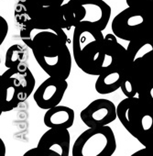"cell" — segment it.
Segmentation results:
<instances>
[{
  "instance_id": "16",
  "label": "cell",
  "mask_w": 153,
  "mask_h": 156,
  "mask_svg": "<svg viewBox=\"0 0 153 156\" xmlns=\"http://www.w3.org/2000/svg\"><path fill=\"white\" fill-rule=\"evenodd\" d=\"M127 50L131 62L151 56L153 54V35L128 41Z\"/></svg>"
},
{
  "instance_id": "15",
  "label": "cell",
  "mask_w": 153,
  "mask_h": 156,
  "mask_svg": "<svg viewBox=\"0 0 153 156\" xmlns=\"http://www.w3.org/2000/svg\"><path fill=\"white\" fill-rule=\"evenodd\" d=\"M141 70V77L137 90V97L153 108V75L148 73L146 63L142 59H137Z\"/></svg>"
},
{
  "instance_id": "9",
  "label": "cell",
  "mask_w": 153,
  "mask_h": 156,
  "mask_svg": "<svg viewBox=\"0 0 153 156\" xmlns=\"http://www.w3.org/2000/svg\"><path fill=\"white\" fill-rule=\"evenodd\" d=\"M80 118L88 128L107 126L117 119V106L109 99L98 98L81 111Z\"/></svg>"
},
{
  "instance_id": "11",
  "label": "cell",
  "mask_w": 153,
  "mask_h": 156,
  "mask_svg": "<svg viewBox=\"0 0 153 156\" xmlns=\"http://www.w3.org/2000/svg\"><path fill=\"white\" fill-rule=\"evenodd\" d=\"M129 61L130 59L126 63L116 66L99 74L95 84L96 91L100 95H107L118 90L121 87L123 77Z\"/></svg>"
},
{
  "instance_id": "1",
  "label": "cell",
  "mask_w": 153,
  "mask_h": 156,
  "mask_svg": "<svg viewBox=\"0 0 153 156\" xmlns=\"http://www.w3.org/2000/svg\"><path fill=\"white\" fill-rule=\"evenodd\" d=\"M71 43L74 62L90 75L98 76L129 60L127 50L114 33L104 36L102 30L88 25L74 27Z\"/></svg>"
},
{
  "instance_id": "4",
  "label": "cell",
  "mask_w": 153,
  "mask_h": 156,
  "mask_svg": "<svg viewBox=\"0 0 153 156\" xmlns=\"http://www.w3.org/2000/svg\"><path fill=\"white\" fill-rule=\"evenodd\" d=\"M117 119L144 147L153 150V108L138 97L126 98L117 105Z\"/></svg>"
},
{
  "instance_id": "3",
  "label": "cell",
  "mask_w": 153,
  "mask_h": 156,
  "mask_svg": "<svg viewBox=\"0 0 153 156\" xmlns=\"http://www.w3.org/2000/svg\"><path fill=\"white\" fill-rule=\"evenodd\" d=\"M15 20L20 26V30H53L62 37L69 39L65 30L72 27L63 5L41 7L24 0H18L15 8Z\"/></svg>"
},
{
  "instance_id": "22",
  "label": "cell",
  "mask_w": 153,
  "mask_h": 156,
  "mask_svg": "<svg viewBox=\"0 0 153 156\" xmlns=\"http://www.w3.org/2000/svg\"><path fill=\"white\" fill-rule=\"evenodd\" d=\"M143 61L146 63V66L148 68V73L153 75V54L151 56L148 57V58H144Z\"/></svg>"
},
{
  "instance_id": "6",
  "label": "cell",
  "mask_w": 153,
  "mask_h": 156,
  "mask_svg": "<svg viewBox=\"0 0 153 156\" xmlns=\"http://www.w3.org/2000/svg\"><path fill=\"white\" fill-rule=\"evenodd\" d=\"M113 33L123 41H131L153 35V15L142 9L127 7L112 20Z\"/></svg>"
},
{
  "instance_id": "18",
  "label": "cell",
  "mask_w": 153,
  "mask_h": 156,
  "mask_svg": "<svg viewBox=\"0 0 153 156\" xmlns=\"http://www.w3.org/2000/svg\"><path fill=\"white\" fill-rule=\"evenodd\" d=\"M128 7L142 9L153 15V0H126Z\"/></svg>"
},
{
  "instance_id": "14",
  "label": "cell",
  "mask_w": 153,
  "mask_h": 156,
  "mask_svg": "<svg viewBox=\"0 0 153 156\" xmlns=\"http://www.w3.org/2000/svg\"><path fill=\"white\" fill-rule=\"evenodd\" d=\"M11 70L19 85L20 98H21V102L23 103L33 93L36 85L35 77L32 72L30 71V69L24 63L19 65L18 67L11 68Z\"/></svg>"
},
{
  "instance_id": "8",
  "label": "cell",
  "mask_w": 153,
  "mask_h": 156,
  "mask_svg": "<svg viewBox=\"0 0 153 156\" xmlns=\"http://www.w3.org/2000/svg\"><path fill=\"white\" fill-rule=\"evenodd\" d=\"M71 136L68 129L49 128L40 139L36 148L24 156H69Z\"/></svg>"
},
{
  "instance_id": "7",
  "label": "cell",
  "mask_w": 153,
  "mask_h": 156,
  "mask_svg": "<svg viewBox=\"0 0 153 156\" xmlns=\"http://www.w3.org/2000/svg\"><path fill=\"white\" fill-rule=\"evenodd\" d=\"M116 150V140L113 129L107 125L88 128L75 140L72 156H112Z\"/></svg>"
},
{
  "instance_id": "5",
  "label": "cell",
  "mask_w": 153,
  "mask_h": 156,
  "mask_svg": "<svg viewBox=\"0 0 153 156\" xmlns=\"http://www.w3.org/2000/svg\"><path fill=\"white\" fill-rule=\"evenodd\" d=\"M64 7L72 28L88 25L103 31L112 13L110 6L104 0H69Z\"/></svg>"
},
{
  "instance_id": "12",
  "label": "cell",
  "mask_w": 153,
  "mask_h": 156,
  "mask_svg": "<svg viewBox=\"0 0 153 156\" xmlns=\"http://www.w3.org/2000/svg\"><path fill=\"white\" fill-rule=\"evenodd\" d=\"M1 83L3 88L2 112H9L22 103L19 85L12 73L11 68H8V70L1 74Z\"/></svg>"
},
{
  "instance_id": "23",
  "label": "cell",
  "mask_w": 153,
  "mask_h": 156,
  "mask_svg": "<svg viewBox=\"0 0 153 156\" xmlns=\"http://www.w3.org/2000/svg\"><path fill=\"white\" fill-rule=\"evenodd\" d=\"M0 140H1V143H2V155L5 156V155H6V146H5L4 141H3L1 139H0Z\"/></svg>"
},
{
  "instance_id": "19",
  "label": "cell",
  "mask_w": 153,
  "mask_h": 156,
  "mask_svg": "<svg viewBox=\"0 0 153 156\" xmlns=\"http://www.w3.org/2000/svg\"><path fill=\"white\" fill-rule=\"evenodd\" d=\"M34 5L41 7H50V6H61L63 5L64 0H24Z\"/></svg>"
},
{
  "instance_id": "20",
  "label": "cell",
  "mask_w": 153,
  "mask_h": 156,
  "mask_svg": "<svg viewBox=\"0 0 153 156\" xmlns=\"http://www.w3.org/2000/svg\"><path fill=\"white\" fill-rule=\"evenodd\" d=\"M9 32V24L6 20V19H4L2 16H0V45H1L4 41V40L7 37V34Z\"/></svg>"
},
{
  "instance_id": "13",
  "label": "cell",
  "mask_w": 153,
  "mask_h": 156,
  "mask_svg": "<svg viewBox=\"0 0 153 156\" xmlns=\"http://www.w3.org/2000/svg\"><path fill=\"white\" fill-rule=\"evenodd\" d=\"M75 119V113L72 108L66 106L58 105L46 110L44 114L43 122L48 128L70 129Z\"/></svg>"
},
{
  "instance_id": "2",
  "label": "cell",
  "mask_w": 153,
  "mask_h": 156,
  "mask_svg": "<svg viewBox=\"0 0 153 156\" xmlns=\"http://www.w3.org/2000/svg\"><path fill=\"white\" fill-rule=\"evenodd\" d=\"M19 36L49 76L68 79L73 58L67 45L71 42L69 39L53 30H20Z\"/></svg>"
},
{
  "instance_id": "10",
  "label": "cell",
  "mask_w": 153,
  "mask_h": 156,
  "mask_svg": "<svg viewBox=\"0 0 153 156\" xmlns=\"http://www.w3.org/2000/svg\"><path fill=\"white\" fill-rule=\"evenodd\" d=\"M67 88V80L49 76L33 93L34 101L40 108L48 110L60 105Z\"/></svg>"
},
{
  "instance_id": "21",
  "label": "cell",
  "mask_w": 153,
  "mask_h": 156,
  "mask_svg": "<svg viewBox=\"0 0 153 156\" xmlns=\"http://www.w3.org/2000/svg\"><path fill=\"white\" fill-rule=\"evenodd\" d=\"M132 156H153V150L144 147V149L138 150L137 151L133 153Z\"/></svg>"
},
{
  "instance_id": "17",
  "label": "cell",
  "mask_w": 153,
  "mask_h": 156,
  "mask_svg": "<svg viewBox=\"0 0 153 156\" xmlns=\"http://www.w3.org/2000/svg\"><path fill=\"white\" fill-rule=\"evenodd\" d=\"M26 56L27 52L23 46L19 44H13L8 49L6 52L5 65L8 68L18 67L19 65L23 63Z\"/></svg>"
}]
</instances>
